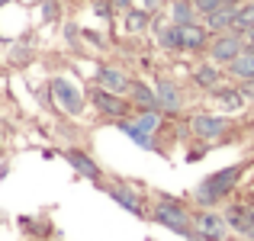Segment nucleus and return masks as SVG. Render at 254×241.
I'll return each mask as SVG.
<instances>
[{
  "label": "nucleus",
  "mask_w": 254,
  "mask_h": 241,
  "mask_svg": "<svg viewBox=\"0 0 254 241\" xmlns=\"http://www.w3.org/2000/svg\"><path fill=\"white\" fill-rule=\"evenodd\" d=\"M42 16H45V19L58 16V3H52V0H45V3H42Z\"/></svg>",
  "instance_id": "obj_25"
},
{
  "label": "nucleus",
  "mask_w": 254,
  "mask_h": 241,
  "mask_svg": "<svg viewBox=\"0 0 254 241\" xmlns=\"http://www.w3.org/2000/svg\"><path fill=\"white\" fill-rule=\"evenodd\" d=\"M232 23H235V6H222V10L206 16V29L209 32H229Z\"/></svg>",
  "instance_id": "obj_15"
},
{
  "label": "nucleus",
  "mask_w": 254,
  "mask_h": 241,
  "mask_svg": "<svg viewBox=\"0 0 254 241\" xmlns=\"http://www.w3.org/2000/svg\"><path fill=\"white\" fill-rule=\"evenodd\" d=\"M52 97H55V103L62 106L68 116H81V113H84V93L77 90L71 80L55 77V80H52Z\"/></svg>",
  "instance_id": "obj_3"
},
{
  "label": "nucleus",
  "mask_w": 254,
  "mask_h": 241,
  "mask_svg": "<svg viewBox=\"0 0 254 241\" xmlns=\"http://www.w3.org/2000/svg\"><path fill=\"white\" fill-rule=\"evenodd\" d=\"M193 229L199 232L203 241H219L225 235V222L219 216H212V212H199V216L193 219Z\"/></svg>",
  "instance_id": "obj_9"
},
{
  "label": "nucleus",
  "mask_w": 254,
  "mask_h": 241,
  "mask_svg": "<svg viewBox=\"0 0 254 241\" xmlns=\"http://www.w3.org/2000/svg\"><path fill=\"white\" fill-rule=\"evenodd\" d=\"M251 29H254V3H238L232 32H251Z\"/></svg>",
  "instance_id": "obj_17"
},
{
  "label": "nucleus",
  "mask_w": 254,
  "mask_h": 241,
  "mask_svg": "<svg viewBox=\"0 0 254 241\" xmlns=\"http://www.w3.org/2000/svg\"><path fill=\"white\" fill-rule=\"evenodd\" d=\"M242 49H245V42H242L238 32H219V36L212 39V45H209V55H212L216 64H229V61H235V58L242 55Z\"/></svg>",
  "instance_id": "obj_4"
},
{
  "label": "nucleus",
  "mask_w": 254,
  "mask_h": 241,
  "mask_svg": "<svg viewBox=\"0 0 254 241\" xmlns=\"http://www.w3.org/2000/svg\"><path fill=\"white\" fill-rule=\"evenodd\" d=\"M212 93H216V100H219V103L225 106V110H242V106H245V93H242V90H229V87H216Z\"/></svg>",
  "instance_id": "obj_20"
},
{
  "label": "nucleus",
  "mask_w": 254,
  "mask_h": 241,
  "mask_svg": "<svg viewBox=\"0 0 254 241\" xmlns=\"http://www.w3.org/2000/svg\"><path fill=\"white\" fill-rule=\"evenodd\" d=\"M93 103H97L100 113H106V116H113V119H126V116H129V103L119 100L113 90H103V87L93 90Z\"/></svg>",
  "instance_id": "obj_6"
},
{
  "label": "nucleus",
  "mask_w": 254,
  "mask_h": 241,
  "mask_svg": "<svg viewBox=\"0 0 254 241\" xmlns=\"http://www.w3.org/2000/svg\"><path fill=\"white\" fill-rule=\"evenodd\" d=\"M219 77H222V74H219L216 64H199V68L193 71V80H196L199 87H206V90H216V87H219Z\"/></svg>",
  "instance_id": "obj_19"
},
{
  "label": "nucleus",
  "mask_w": 254,
  "mask_h": 241,
  "mask_svg": "<svg viewBox=\"0 0 254 241\" xmlns=\"http://www.w3.org/2000/svg\"><path fill=\"white\" fill-rule=\"evenodd\" d=\"M190 129H193V135H199V138H219V135H225L229 122H225L222 116H209V113H199V116H193V119H190Z\"/></svg>",
  "instance_id": "obj_7"
},
{
  "label": "nucleus",
  "mask_w": 254,
  "mask_h": 241,
  "mask_svg": "<svg viewBox=\"0 0 254 241\" xmlns=\"http://www.w3.org/2000/svg\"><path fill=\"white\" fill-rule=\"evenodd\" d=\"M93 13H97V16H106V19H110L113 3H93Z\"/></svg>",
  "instance_id": "obj_27"
},
{
  "label": "nucleus",
  "mask_w": 254,
  "mask_h": 241,
  "mask_svg": "<svg viewBox=\"0 0 254 241\" xmlns=\"http://www.w3.org/2000/svg\"><path fill=\"white\" fill-rule=\"evenodd\" d=\"M225 222L245 238H254V206L251 203H238V206H229L225 212Z\"/></svg>",
  "instance_id": "obj_5"
},
{
  "label": "nucleus",
  "mask_w": 254,
  "mask_h": 241,
  "mask_svg": "<svg viewBox=\"0 0 254 241\" xmlns=\"http://www.w3.org/2000/svg\"><path fill=\"white\" fill-rule=\"evenodd\" d=\"M155 222L158 225H168V229L177 232V235H187V238L199 241V235H193L196 229H193V219L187 216V209L180 203H174V199H168V196L155 206Z\"/></svg>",
  "instance_id": "obj_2"
},
{
  "label": "nucleus",
  "mask_w": 254,
  "mask_h": 241,
  "mask_svg": "<svg viewBox=\"0 0 254 241\" xmlns=\"http://www.w3.org/2000/svg\"><path fill=\"white\" fill-rule=\"evenodd\" d=\"M229 71H232V77H238V80H251L254 77V55L251 52H242L235 61H229Z\"/></svg>",
  "instance_id": "obj_16"
},
{
  "label": "nucleus",
  "mask_w": 254,
  "mask_h": 241,
  "mask_svg": "<svg viewBox=\"0 0 254 241\" xmlns=\"http://www.w3.org/2000/svg\"><path fill=\"white\" fill-rule=\"evenodd\" d=\"M171 19H174L177 26L193 23V19H196V6H193V0H174V6H171Z\"/></svg>",
  "instance_id": "obj_18"
},
{
  "label": "nucleus",
  "mask_w": 254,
  "mask_h": 241,
  "mask_svg": "<svg viewBox=\"0 0 254 241\" xmlns=\"http://www.w3.org/2000/svg\"><path fill=\"white\" fill-rule=\"evenodd\" d=\"M142 6H145V10H158V6H161V0H142Z\"/></svg>",
  "instance_id": "obj_28"
},
{
  "label": "nucleus",
  "mask_w": 254,
  "mask_h": 241,
  "mask_svg": "<svg viewBox=\"0 0 254 241\" xmlns=\"http://www.w3.org/2000/svg\"><path fill=\"white\" fill-rule=\"evenodd\" d=\"M206 36H209L206 26H196V23L180 26V49H184V52H199L206 45Z\"/></svg>",
  "instance_id": "obj_10"
},
{
  "label": "nucleus",
  "mask_w": 254,
  "mask_h": 241,
  "mask_svg": "<svg viewBox=\"0 0 254 241\" xmlns=\"http://www.w3.org/2000/svg\"><path fill=\"white\" fill-rule=\"evenodd\" d=\"M129 93H132V103H138L142 110H161V106H158V97H155V87L142 84V80H132Z\"/></svg>",
  "instance_id": "obj_12"
},
{
  "label": "nucleus",
  "mask_w": 254,
  "mask_h": 241,
  "mask_svg": "<svg viewBox=\"0 0 254 241\" xmlns=\"http://www.w3.org/2000/svg\"><path fill=\"white\" fill-rule=\"evenodd\" d=\"M119 129H123L135 145H142V148H151V135H148V132H145L138 122H119Z\"/></svg>",
  "instance_id": "obj_21"
},
{
  "label": "nucleus",
  "mask_w": 254,
  "mask_h": 241,
  "mask_svg": "<svg viewBox=\"0 0 254 241\" xmlns=\"http://www.w3.org/2000/svg\"><path fill=\"white\" fill-rule=\"evenodd\" d=\"M242 174H245L242 164L209 174V177H206L203 183L196 186V203H199V206H212V203H219V199H225L232 190H235V183L242 180Z\"/></svg>",
  "instance_id": "obj_1"
},
{
  "label": "nucleus",
  "mask_w": 254,
  "mask_h": 241,
  "mask_svg": "<svg viewBox=\"0 0 254 241\" xmlns=\"http://www.w3.org/2000/svg\"><path fill=\"white\" fill-rule=\"evenodd\" d=\"M155 97H158V106L161 110H168V113H177L180 110V87L174 84V80L168 77H158V84H155Z\"/></svg>",
  "instance_id": "obj_8"
},
{
  "label": "nucleus",
  "mask_w": 254,
  "mask_h": 241,
  "mask_svg": "<svg viewBox=\"0 0 254 241\" xmlns=\"http://www.w3.org/2000/svg\"><path fill=\"white\" fill-rule=\"evenodd\" d=\"M3 3H6V0H0V6H3Z\"/></svg>",
  "instance_id": "obj_31"
},
{
  "label": "nucleus",
  "mask_w": 254,
  "mask_h": 241,
  "mask_svg": "<svg viewBox=\"0 0 254 241\" xmlns=\"http://www.w3.org/2000/svg\"><path fill=\"white\" fill-rule=\"evenodd\" d=\"M97 84L103 87V90L123 93V90H129V84H132V80L126 77L119 68H100V71H97Z\"/></svg>",
  "instance_id": "obj_11"
},
{
  "label": "nucleus",
  "mask_w": 254,
  "mask_h": 241,
  "mask_svg": "<svg viewBox=\"0 0 254 241\" xmlns=\"http://www.w3.org/2000/svg\"><path fill=\"white\" fill-rule=\"evenodd\" d=\"M238 90L245 93V100H254V77L251 80H242V87H238Z\"/></svg>",
  "instance_id": "obj_26"
},
{
  "label": "nucleus",
  "mask_w": 254,
  "mask_h": 241,
  "mask_svg": "<svg viewBox=\"0 0 254 241\" xmlns=\"http://www.w3.org/2000/svg\"><path fill=\"white\" fill-rule=\"evenodd\" d=\"M248 52H251V55H254V29L248 32Z\"/></svg>",
  "instance_id": "obj_30"
},
{
  "label": "nucleus",
  "mask_w": 254,
  "mask_h": 241,
  "mask_svg": "<svg viewBox=\"0 0 254 241\" xmlns=\"http://www.w3.org/2000/svg\"><path fill=\"white\" fill-rule=\"evenodd\" d=\"M64 161H68V164L74 167L81 177H87V180H97V177H100V167L93 164V161L87 158L84 151H64Z\"/></svg>",
  "instance_id": "obj_13"
},
{
  "label": "nucleus",
  "mask_w": 254,
  "mask_h": 241,
  "mask_svg": "<svg viewBox=\"0 0 254 241\" xmlns=\"http://www.w3.org/2000/svg\"><path fill=\"white\" fill-rule=\"evenodd\" d=\"M135 122H138V125H142V129H145V132L151 135V132H155L158 125H161V110H145L142 116L135 119Z\"/></svg>",
  "instance_id": "obj_24"
},
{
  "label": "nucleus",
  "mask_w": 254,
  "mask_h": 241,
  "mask_svg": "<svg viewBox=\"0 0 254 241\" xmlns=\"http://www.w3.org/2000/svg\"><path fill=\"white\" fill-rule=\"evenodd\" d=\"M113 6H119V10H129L132 0H113Z\"/></svg>",
  "instance_id": "obj_29"
},
{
  "label": "nucleus",
  "mask_w": 254,
  "mask_h": 241,
  "mask_svg": "<svg viewBox=\"0 0 254 241\" xmlns=\"http://www.w3.org/2000/svg\"><path fill=\"white\" fill-rule=\"evenodd\" d=\"M148 26V10H126V29L129 32H142Z\"/></svg>",
  "instance_id": "obj_22"
},
{
  "label": "nucleus",
  "mask_w": 254,
  "mask_h": 241,
  "mask_svg": "<svg viewBox=\"0 0 254 241\" xmlns=\"http://www.w3.org/2000/svg\"><path fill=\"white\" fill-rule=\"evenodd\" d=\"M193 6H196V13L209 16V13L222 10V6H238V0H193Z\"/></svg>",
  "instance_id": "obj_23"
},
{
  "label": "nucleus",
  "mask_w": 254,
  "mask_h": 241,
  "mask_svg": "<svg viewBox=\"0 0 254 241\" xmlns=\"http://www.w3.org/2000/svg\"><path fill=\"white\" fill-rule=\"evenodd\" d=\"M110 196L116 199L123 209H129L132 216H142V199L135 196V190H129V186H110Z\"/></svg>",
  "instance_id": "obj_14"
}]
</instances>
